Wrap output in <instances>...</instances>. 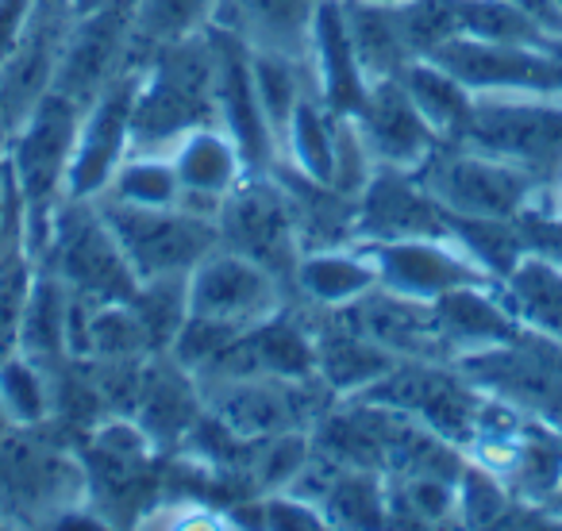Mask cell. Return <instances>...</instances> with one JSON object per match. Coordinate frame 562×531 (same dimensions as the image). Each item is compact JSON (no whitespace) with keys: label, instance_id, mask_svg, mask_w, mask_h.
Segmentation results:
<instances>
[{"label":"cell","instance_id":"8992f818","mask_svg":"<svg viewBox=\"0 0 562 531\" xmlns=\"http://www.w3.org/2000/svg\"><path fill=\"white\" fill-rule=\"evenodd\" d=\"M470 147L516 162L531 178L551 189L554 173L562 170V101L547 97H505L474 93L467 127L459 135Z\"/></svg>","mask_w":562,"mask_h":531},{"label":"cell","instance_id":"3957f363","mask_svg":"<svg viewBox=\"0 0 562 531\" xmlns=\"http://www.w3.org/2000/svg\"><path fill=\"white\" fill-rule=\"evenodd\" d=\"M413 173L447 216L462 219H520L543 201L528 170L462 139H443Z\"/></svg>","mask_w":562,"mask_h":531},{"label":"cell","instance_id":"8d00e7d4","mask_svg":"<svg viewBox=\"0 0 562 531\" xmlns=\"http://www.w3.org/2000/svg\"><path fill=\"white\" fill-rule=\"evenodd\" d=\"M216 20V0H139L135 4V50L147 58L162 43L201 35Z\"/></svg>","mask_w":562,"mask_h":531},{"label":"cell","instance_id":"e575fe53","mask_svg":"<svg viewBox=\"0 0 562 531\" xmlns=\"http://www.w3.org/2000/svg\"><path fill=\"white\" fill-rule=\"evenodd\" d=\"M0 416L12 428H40L55 416L50 374L43 362L20 351L0 359Z\"/></svg>","mask_w":562,"mask_h":531},{"label":"cell","instance_id":"f546056e","mask_svg":"<svg viewBox=\"0 0 562 531\" xmlns=\"http://www.w3.org/2000/svg\"><path fill=\"white\" fill-rule=\"evenodd\" d=\"M66 331H70V290L50 270L35 266L32 293L20 313L16 351L50 366V362L66 359Z\"/></svg>","mask_w":562,"mask_h":531},{"label":"cell","instance_id":"7bdbcfd3","mask_svg":"<svg viewBox=\"0 0 562 531\" xmlns=\"http://www.w3.org/2000/svg\"><path fill=\"white\" fill-rule=\"evenodd\" d=\"M551 520H562V493H559V500H554V508H551Z\"/></svg>","mask_w":562,"mask_h":531},{"label":"cell","instance_id":"6da1fadb","mask_svg":"<svg viewBox=\"0 0 562 531\" xmlns=\"http://www.w3.org/2000/svg\"><path fill=\"white\" fill-rule=\"evenodd\" d=\"M63 423L0 428V523H63L89 508V482L78 443Z\"/></svg>","mask_w":562,"mask_h":531},{"label":"cell","instance_id":"83f0119b","mask_svg":"<svg viewBox=\"0 0 562 531\" xmlns=\"http://www.w3.org/2000/svg\"><path fill=\"white\" fill-rule=\"evenodd\" d=\"M270 173L281 181V189H285L293 224H297L301 250L355 242V227H359V196L339 193V189H331L328 181L305 178V173L290 170L285 162H278Z\"/></svg>","mask_w":562,"mask_h":531},{"label":"cell","instance_id":"44dd1931","mask_svg":"<svg viewBox=\"0 0 562 531\" xmlns=\"http://www.w3.org/2000/svg\"><path fill=\"white\" fill-rule=\"evenodd\" d=\"M181 185V208H193L201 216L216 219L224 196L250 173L239 143L227 135L224 124H204L181 135L173 147H166Z\"/></svg>","mask_w":562,"mask_h":531},{"label":"cell","instance_id":"ac0fdd59","mask_svg":"<svg viewBox=\"0 0 562 531\" xmlns=\"http://www.w3.org/2000/svg\"><path fill=\"white\" fill-rule=\"evenodd\" d=\"M212 47H216V116L239 143L250 173H266L278 166V139L266 127L262 109H258L255 81H250V47L235 39L224 27H209Z\"/></svg>","mask_w":562,"mask_h":531},{"label":"cell","instance_id":"ee69618b","mask_svg":"<svg viewBox=\"0 0 562 531\" xmlns=\"http://www.w3.org/2000/svg\"><path fill=\"white\" fill-rule=\"evenodd\" d=\"M374 4H405V0H374Z\"/></svg>","mask_w":562,"mask_h":531},{"label":"cell","instance_id":"8fae6325","mask_svg":"<svg viewBox=\"0 0 562 531\" xmlns=\"http://www.w3.org/2000/svg\"><path fill=\"white\" fill-rule=\"evenodd\" d=\"M216 231H220V247L235 250V255L270 270L285 290L293 285L301 239H297L290 201H285V189H281V181L270 170L247 173L224 196V204L216 212Z\"/></svg>","mask_w":562,"mask_h":531},{"label":"cell","instance_id":"2e32d148","mask_svg":"<svg viewBox=\"0 0 562 531\" xmlns=\"http://www.w3.org/2000/svg\"><path fill=\"white\" fill-rule=\"evenodd\" d=\"M74 12L66 0H40L20 47L0 66V147L9 135L32 116V109L55 89L58 63H63L66 35H70Z\"/></svg>","mask_w":562,"mask_h":531},{"label":"cell","instance_id":"4dcf8cb0","mask_svg":"<svg viewBox=\"0 0 562 531\" xmlns=\"http://www.w3.org/2000/svg\"><path fill=\"white\" fill-rule=\"evenodd\" d=\"M250 81H255L258 109H262V120L273 132V139H278V155H281V139L290 132L293 116L305 104V97H313L308 66L305 58L250 47Z\"/></svg>","mask_w":562,"mask_h":531},{"label":"cell","instance_id":"7a4b0ae2","mask_svg":"<svg viewBox=\"0 0 562 531\" xmlns=\"http://www.w3.org/2000/svg\"><path fill=\"white\" fill-rule=\"evenodd\" d=\"M204 124H220L212 32L162 43L143 58L132 135L139 150H166Z\"/></svg>","mask_w":562,"mask_h":531},{"label":"cell","instance_id":"52a82bcc","mask_svg":"<svg viewBox=\"0 0 562 531\" xmlns=\"http://www.w3.org/2000/svg\"><path fill=\"white\" fill-rule=\"evenodd\" d=\"M204 413L243 439H273L285 431H313L336 405L321 377H220L204 382Z\"/></svg>","mask_w":562,"mask_h":531},{"label":"cell","instance_id":"484cf974","mask_svg":"<svg viewBox=\"0 0 562 531\" xmlns=\"http://www.w3.org/2000/svg\"><path fill=\"white\" fill-rule=\"evenodd\" d=\"M370 290H378V274L367 247L362 242H344V247L301 250L290 301L316 308V313H339V308L362 301Z\"/></svg>","mask_w":562,"mask_h":531},{"label":"cell","instance_id":"7402d4cb","mask_svg":"<svg viewBox=\"0 0 562 531\" xmlns=\"http://www.w3.org/2000/svg\"><path fill=\"white\" fill-rule=\"evenodd\" d=\"M305 66L313 78V93L328 104L336 116H355L370 89V78L355 55L351 27H347L344 0H321L308 32Z\"/></svg>","mask_w":562,"mask_h":531},{"label":"cell","instance_id":"60d3db41","mask_svg":"<svg viewBox=\"0 0 562 531\" xmlns=\"http://www.w3.org/2000/svg\"><path fill=\"white\" fill-rule=\"evenodd\" d=\"M35 4L40 0H0V66L9 63L12 50L20 47L27 24L35 16Z\"/></svg>","mask_w":562,"mask_h":531},{"label":"cell","instance_id":"5bb4252c","mask_svg":"<svg viewBox=\"0 0 562 531\" xmlns=\"http://www.w3.org/2000/svg\"><path fill=\"white\" fill-rule=\"evenodd\" d=\"M359 242V239H355ZM374 262V274L382 290H393L413 301H436L462 285L493 282L482 266L467 255L462 242L451 235H420V239H374L362 242ZM501 285V282H497Z\"/></svg>","mask_w":562,"mask_h":531},{"label":"cell","instance_id":"ab89813d","mask_svg":"<svg viewBox=\"0 0 562 531\" xmlns=\"http://www.w3.org/2000/svg\"><path fill=\"white\" fill-rule=\"evenodd\" d=\"M520 231H524V247L528 255L543 258V262L559 266L562 270V212L536 204L520 216Z\"/></svg>","mask_w":562,"mask_h":531},{"label":"cell","instance_id":"4316f807","mask_svg":"<svg viewBox=\"0 0 562 531\" xmlns=\"http://www.w3.org/2000/svg\"><path fill=\"white\" fill-rule=\"evenodd\" d=\"M321 0H216L212 27H224L255 50L305 58Z\"/></svg>","mask_w":562,"mask_h":531},{"label":"cell","instance_id":"1f68e13d","mask_svg":"<svg viewBox=\"0 0 562 531\" xmlns=\"http://www.w3.org/2000/svg\"><path fill=\"white\" fill-rule=\"evenodd\" d=\"M508 305L524 331L539 339L562 343V270L536 255H524V262L501 282Z\"/></svg>","mask_w":562,"mask_h":531},{"label":"cell","instance_id":"4fadbf2b","mask_svg":"<svg viewBox=\"0 0 562 531\" xmlns=\"http://www.w3.org/2000/svg\"><path fill=\"white\" fill-rule=\"evenodd\" d=\"M135 4L139 0H112L109 9L74 20L58 63V93L86 109L116 74L143 63L135 50Z\"/></svg>","mask_w":562,"mask_h":531},{"label":"cell","instance_id":"9a60e30c","mask_svg":"<svg viewBox=\"0 0 562 531\" xmlns=\"http://www.w3.org/2000/svg\"><path fill=\"white\" fill-rule=\"evenodd\" d=\"M285 305H290V290L270 270L227 247H212L189 270V313L193 316L250 328Z\"/></svg>","mask_w":562,"mask_h":531},{"label":"cell","instance_id":"ffe728a7","mask_svg":"<svg viewBox=\"0 0 562 531\" xmlns=\"http://www.w3.org/2000/svg\"><path fill=\"white\" fill-rule=\"evenodd\" d=\"M420 235H451L447 212L428 196V189L408 170L378 166L374 178L359 193V227L355 239H420Z\"/></svg>","mask_w":562,"mask_h":531},{"label":"cell","instance_id":"ba28073f","mask_svg":"<svg viewBox=\"0 0 562 531\" xmlns=\"http://www.w3.org/2000/svg\"><path fill=\"white\" fill-rule=\"evenodd\" d=\"M97 208L109 219L120 250L132 262L135 278L189 274L212 247H220L216 219L193 208H135L109 196H97Z\"/></svg>","mask_w":562,"mask_h":531},{"label":"cell","instance_id":"7c38bea8","mask_svg":"<svg viewBox=\"0 0 562 531\" xmlns=\"http://www.w3.org/2000/svg\"><path fill=\"white\" fill-rule=\"evenodd\" d=\"M139 66H127L124 74L109 81L93 101L86 104L74 139L70 173H66V196L74 201H97L116 178L124 158L135 150L132 120H135V89H139Z\"/></svg>","mask_w":562,"mask_h":531},{"label":"cell","instance_id":"d4e9b609","mask_svg":"<svg viewBox=\"0 0 562 531\" xmlns=\"http://www.w3.org/2000/svg\"><path fill=\"white\" fill-rule=\"evenodd\" d=\"M339 313H344V320L351 324V328H359L362 336L374 339L378 347H385V351L397 354V359L447 362L428 301L401 297V293L378 285V290H370L367 297L339 308Z\"/></svg>","mask_w":562,"mask_h":531},{"label":"cell","instance_id":"e0dca14e","mask_svg":"<svg viewBox=\"0 0 562 531\" xmlns=\"http://www.w3.org/2000/svg\"><path fill=\"white\" fill-rule=\"evenodd\" d=\"M351 120L359 127L362 143L370 147V155H374V162L385 166V170L413 173L443 143L436 127L424 120V112L416 109L401 78L370 81L367 97H362L359 112Z\"/></svg>","mask_w":562,"mask_h":531},{"label":"cell","instance_id":"5b68a950","mask_svg":"<svg viewBox=\"0 0 562 531\" xmlns=\"http://www.w3.org/2000/svg\"><path fill=\"white\" fill-rule=\"evenodd\" d=\"M81 112L86 109L78 101L50 89L32 109V116L0 147L12 181L20 189V201H24L27 242L32 247L43 239L55 208L66 201V173H70V155H74V139H78Z\"/></svg>","mask_w":562,"mask_h":531},{"label":"cell","instance_id":"b9f144b4","mask_svg":"<svg viewBox=\"0 0 562 531\" xmlns=\"http://www.w3.org/2000/svg\"><path fill=\"white\" fill-rule=\"evenodd\" d=\"M12 196H16V181H12L9 162H4V150H0V250H4V231H9Z\"/></svg>","mask_w":562,"mask_h":531},{"label":"cell","instance_id":"836d02e7","mask_svg":"<svg viewBox=\"0 0 562 531\" xmlns=\"http://www.w3.org/2000/svg\"><path fill=\"white\" fill-rule=\"evenodd\" d=\"M336 132L339 116L321 101V97H305V104L293 116L290 132L281 139V158L290 170L305 173L313 181H328L331 185V166H336Z\"/></svg>","mask_w":562,"mask_h":531},{"label":"cell","instance_id":"277c9868","mask_svg":"<svg viewBox=\"0 0 562 531\" xmlns=\"http://www.w3.org/2000/svg\"><path fill=\"white\" fill-rule=\"evenodd\" d=\"M32 255L35 266L50 270L66 290L93 301V305L127 301L139 285L97 201L66 196L50 216L43 239L32 247Z\"/></svg>","mask_w":562,"mask_h":531},{"label":"cell","instance_id":"d590c367","mask_svg":"<svg viewBox=\"0 0 562 531\" xmlns=\"http://www.w3.org/2000/svg\"><path fill=\"white\" fill-rule=\"evenodd\" d=\"M101 196L120 201V204H135V208H178L181 185H178V173H173V162L166 150L135 147Z\"/></svg>","mask_w":562,"mask_h":531},{"label":"cell","instance_id":"603a6c76","mask_svg":"<svg viewBox=\"0 0 562 531\" xmlns=\"http://www.w3.org/2000/svg\"><path fill=\"white\" fill-rule=\"evenodd\" d=\"M132 416L143 423V431H147L158 451L173 454L204 416L201 382L173 354H150L147 366H143L139 397H135Z\"/></svg>","mask_w":562,"mask_h":531},{"label":"cell","instance_id":"f6af8a7d","mask_svg":"<svg viewBox=\"0 0 562 531\" xmlns=\"http://www.w3.org/2000/svg\"><path fill=\"white\" fill-rule=\"evenodd\" d=\"M559 9H562V0H559Z\"/></svg>","mask_w":562,"mask_h":531},{"label":"cell","instance_id":"cb8c5ba5","mask_svg":"<svg viewBox=\"0 0 562 531\" xmlns=\"http://www.w3.org/2000/svg\"><path fill=\"white\" fill-rule=\"evenodd\" d=\"M305 308V305H301ZM308 328H313V351H316V377L339 397H359L374 382H382L393 366L397 354L378 347L359 328L344 320V313H316L305 308Z\"/></svg>","mask_w":562,"mask_h":531},{"label":"cell","instance_id":"30bf717a","mask_svg":"<svg viewBox=\"0 0 562 531\" xmlns=\"http://www.w3.org/2000/svg\"><path fill=\"white\" fill-rule=\"evenodd\" d=\"M359 397L408 416L420 428L459 443L462 451H467L477 413L485 405V393H477L454 362L431 359H401L382 382H374Z\"/></svg>","mask_w":562,"mask_h":531},{"label":"cell","instance_id":"f35d334b","mask_svg":"<svg viewBox=\"0 0 562 531\" xmlns=\"http://www.w3.org/2000/svg\"><path fill=\"white\" fill-rule=\"evenodd\" d=\"M127 301H132V308L139 313L155 354H166L189 316V274L147 278V282L135 285V293Z\"/></svg>","mask_w":562,"mask_h":531},{"label":"cell","instance_id":"9c48e42d","mask_svg":"<svg viewBox=\"0 0 562 531\" xmlns=\"http://www.w3.org/2000/svg\"><path fill=\"white\" fill-rule=\"evenodd\" d=\"M454 366L490 400L562 428V343L524 331L513 343L467 354Z\"/></svg>","mask_w":562,"mask_h":531},{"label":"cell","instance_id":"d6986e66","mask_svg":"<svg viewBox=\"0 0 562 531\" xmlns=\"http://www.w3.org/2000/svg\"><path fill=\"white\" fill-rule=\"evenodd\" d=\"M431 316H436V336L447 362H459L467 354L490 351V347L513 343L524 336V324L516 320L513 305L497 282L462 285V290L443 293L431 301Z\"/></svg>","mask_w":562,"mask_h":531},{"label":"cell","instance_id":"74e56055","mask_svg":"<svg viewBox=\"0 0 562 531\" xmlns=\"http://www.w3.org/2000/svg\"><path fill=\"white\" fill-rule=\"evenodd\" d=\"M451 224V239L467 247V255L482 266L493 282H505L516 266L524 262L528 247H524L520 219H462L447 216Z\"/></svg>","mask_w":562,"mask_h":531},{"label":"cell","instance_id":"d6a6232c","mask_svg":"<svg viewBox=\"0 0 562 531\" xmlns=\"http://www.w3.org/2000/svg\"><path fill=\"white\" fill-rule=\"evenodd\" d=\"M401 81H405L416 109L424 112V120L439 132V139H459L462 127H467L474 93H470L447 66L431 63V58L408 63L405 70H401Z\"/></svg>","mask_w":562,"mask_h":531},{"label":"cell","instance_id":"f1b7e54d","mask_svg":"<svg viewBox=\"0 0 562 531\" xmlns=\"http://www.w3.org/2000/svg\"><path fill=\"white\" fill-rule=\"evenodd\" d=\"M347 27H351L355 55L370 81L401 78L408 63H416L413 47L401 27L397 4H374V0H344Z\"/></svg>","mask_w":562,"mask_h":531}]
</instances>
